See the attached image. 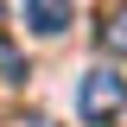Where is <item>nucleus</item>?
<instances>
[{
    "mask_svg": "<svg viewBox=\"0 0 127 127\" xmlns=\"http://www.w3.org/2000/svg\"><path fill=\"white\" fill-rule=\"evenodd\" d=\"M76 114L89 127H114L127 114V76H114V70H89V76L76 83Z\"/></svg>",
    "mask_w": 127,
    "mask_h": 127,
    "instance_id": "obj_1",
    "label": "nucleus"
},
{
    "mask_svg": "<svg viewBox=\"0 0 127 127\" xmlns=\"http://www.w3.org/2000/svg\"><path fill=\"white\" fill-rule=\"evenodd\" d=\"M26 26L38 32V38H57V32L70 26V0H26Z\"/></svg>",
    "mask_w": 127,
    "mask_h": 127,
    "instance_id": "obj_2",
    "label": "nucleus"
},
{
    "mask_svg": "<svg viewBox=\"0 0 127 127\" xmlns=\"http://www.w3.org/2000/svg\"><path fill=\"white\" fill-rule=\"evenodd\" d=\"M95 45L108 51V57H127V6H108V13H102V32H95Z\"/></svg>",
    "mask_w": 127,
    "mask_h": 127,
    "instance_id": "obj_3",
    "label": "nucleus"
},
{
    "mask_svg": "<svg viewBox=\"0 0 127 127\" xmlns=\"http://www.w3.org/2000/svg\"><path fill=\"white\" fill-rule=\"evenodd\" d=\"M0 76H6V83H19V76H26V57H19L6 38H0Z\"/></svg>",
    "mask_w": 127,
    "mask_h": 127,
    "instance_id": "obj_4",
    "label": "nucleus"
}]
</instances>
